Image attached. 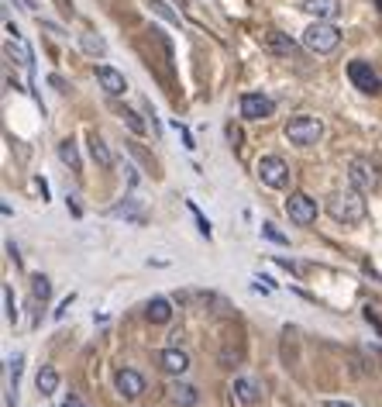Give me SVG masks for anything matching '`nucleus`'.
I'll use <instances>...</instances> for the list:
<instances>
[{"instance_id":"f257e3e1","label":"nucleus","mask_w":382,"mask_h":407,"mask_svg":"<svg viewBox=\"0 0 382 407\" xmlns=\"http://www.w3.org/2000/svg\"><path fill=\"white\" fill-rule=\"evenodd\" d=\"M365 197H361V190H355V186H348V190H337V193H330V200H327V214L337 221V225H361L365 221Z\"/></svg>"},{"instance_id":"f03ea898","label":"nucleus","mask_w":382,"mask_h":407,"mask_svg":"<svg viewBox=\"0 0 382 407\" xmlns=\"http://www.w3.org/2000/svg\"><path fill=\"white\" fill-rule=\"evenodd\" d=\"M303 45L317 56H330L337 45H341V32L330 25V21H313L306 32H303Z\"/></svg>"},{"instance_id":"7ed1b4c3","label":"nucleus","mask_w":382,"mask_h":407,"mask_svg":"<svg viewBox=\"0 0 382 407\" xmlns=\"http://www.w3.org/2000/svg\"><path fill=\"white\" fill-rule=\"evenodd\" d=\"M320 135H324V124L313 114H296V118L286 121V138L293 145H317Z\"/></svg>"},{"instance_id":"20e7f679","label":"nucleus","mask_w":382,"mask_h":407,"mask_svg":"<svg viewBox=\"0 0 382 407\" xmlns=\"http://www.w3.org/2000/svg\"><path fill=\"white\" fill-rule=\"evenodd\" d=\"M348 80L361 90V94H382V76L372 69V63L365 59H351L348 63Z\"/></svg>"},{"instance_id":"39448f33","label":"nucleus","mask_w":382,"mask_h":407,"mask_svg":"<svg viewBox=\"0 0 382 407\" xmlns=\"http://www.w3.org/2000/svg\"><path fill=\"white\" fill-rule=\"evenodd\" d=\"M258 179H262L265 186H272V190H282V186L289 183V166H286V159H279V155H262V159H258Z\"/></svg>"},{"instance_id":"423d86ee","label":"nucleus","mask_w":382,"mask_h":407,"mask_svg":"<svg viewBox=\"0 0 382 407\" xmlns=\"http://www.w3.org/2000/svg\"><path fill=\"white\" fill-rule=\"evenodd\" d=\"M286 214H289V221H293V225L306 228V225H313V221H317V200H313V197H306V193H293V197L286 200Z\"/></svg>"},{"instance_id":"0eeeda50","label":"nucleus","mask_w":382,"mask_h":407,"mask_svg":"<svg viewBox=\"0 0 382 407\" xmlns=\"http://www.w3.org/2000/svg\"><path fill=\"white\" fill-rule=\"evenodd\" d=\"M272 111H276V104L265 94H245L241 97V118L245 121H265V118H272Z\"/></svg>"},{"instance_id":"6e6552de","label":"nucleus","mask_w":382,"mask_h":407,"mask_svg":"<svg viewBox=\"0 0 382 407\" xmlns=\"http://www.w3.org/2000/svg\"><path fill=\"white\" fill-rule=\"evenodd\" d=\"M348 183L355 186V190H372L375 186V166L372 162H365V159H351L348 162Z\"/></svg>"},{"instance_id":"1a4fd4ad","label":"nucleus","mask_w":382,"mask_h":407,"mask_svg":"<svg viewBox=\"0 0 382 407\" xmlns=\"http://www.w3.org/2000/svg\"><path fill=\"white\" fill-rule=\"evenodd\" d=\"M93 73H97V83H100V90H104L107 97H121V94L128 90L124 76H121V73H117L114 66H97Z\"/></svg>"},{"instance_id":"9d476101","label":"nucleus","mask_w":382,"mask_h":407,"mask_svg":"<svg viewBox=\"0 0 382 407\" xmlns=\"http://www.w3.org/2000/svg\"><path fill=\"white\" fill-rule=\"evenodd\" d=\"M114 383H117V390H121L128 400H135V397L145 393V376L135 373V369H121V373L114 376Z\"/></svg>"},{"instance_id":"9b49d317","label":"nucleus","mask_w":382,"mask_h":407,"mask_svg":"<svg viewBox=\"0 0 382 407\" xmlns=\"http://www.w3.org/2000/svg\"><path fill=\"white\" fill-rule=\"evenodd\" d=\"M159 362H162V369H166V373H172V376H183V373L190 369V355H186L179 345H172V349H162Z\"/></svg>"},{"instance_id":"f8f14e48","label":"nucleus","mask_w":382,"mask_h":407,"mask_svg":"<svg viewBox=\"0 0 382 407\" xmlns=\"http://www.w3.org/2000/svg\"><path fill=\"white\" fill-rule=\"evenodd\" d=\"M303 11L313 14L317 21H330L341 11V0H303Z\"/></svg>"},{"instance_id":"ddd939ff","label":"nucleus","mask_w":382,"mask_h":407,"mask_svg":"<svg viewBox=\"0 0 382 407\" xmlns=\"http://www.w3.org/2000/svg\"><path fill=\"white\" fill-rule=\"evenodd\" d=\"M169 397H172V404H179V407H196V404H200V390L190 386V383H172V386H169Z\"/></svg>"},{"instance_id":"4468645a","label":"nucleus","mask_w":382,"mask_h":407,"mask_svg":"<svg viewBox=\"0 0 382 407\" xmlns=\"http://www.w3.org/2000/svg\"><path fill=\"white\" fill-rule=\"evenodd\" d=\"M262 45H265L269 52H279V56H289V52L296 49V42H293L289 35H282V32H265V35H262Z\"/></svg>"},{"instance_id":"2eb2a0df","label":"nucleus","mask_w":382,"mask_h":407,"mask_svg":"<svg viewBox=\"0 0 382 407\" xmlns=\"http://www.w3.org/2000/svg\"><path fill=\"white\" fill-rule=\"evenodd\" d=\"M169 318H172V304L166 297H152L148 300V321L152 324H166Z\"/></svg>"},{"instance_id":"dca6fc26","label":"nucleus","mask_w":382,"mask_h":407,"mask_svg":"<svg viewBox=\"0 0 382 407\" xmlns=\"http://www.w3.org/2000/svg\"><path fill=\"white\" fill-rule=\"evenodd\" d=\"M35 383H38V393H56L59 390V373L52 366H42L38 376H35Z\"/></svg>"},{"instance_id":"f3484780","label":"nucleus","mask_w":382,"mask_h":407,"mask_svg":"<svg viewBox=\"0 0 382 407\" xmlns=\"http://www.w3.org/2000/svg\"><path fill=\"white\" fill-rule=\"evenodd\" d=\"M90 155H93V159H97L104 169H111V166H114V155H111V148H107V145H104V138H97V135L90 138Z\"/></svg>"},{"instance_id":"a211bd4d","label":"nucleus","mask_w":382,"mask_h":407,"mask_svg":"<svg viewBox=\"0 0 382 407\" xmlns=\"http://www.w3.org/2000/svg\"><path fill=\"white\" fill-rule=\"evenodd\" d=\"M234 393H238V397H241L245 404H255V400L262 397V390H258V386H255L251 380H241V376L234 380Z\"/></svg>"},{"instance_id":"6ab92c4d","label":"nucleus","mask_w":382,"mask_h":407,"mask_svg":"<svg viewBox=\"0 0 382 407\" xmlns=\"http://www.w3.org/2000/svg\"><path fill=\"white\" fill-rule=\"evenodd\" d=\"M59 159H63L73 173H80V152H76V142H69V138H66V142L59 145Z\"/></svg>"},{"instance_id":"aec40b11","label":"nucleus","mask_w":382,"mask_h":407,"mask_svg":"<svg viewBox=\"0 0 382 407\" xmlns=\"http://www.w3.org/2000/svg\"><path fill=\"white\" fill-rule=\"evenodd\" d=\"M32 294H35V300H49V294H52V283H49V276H35L32 280Z\"/></svg>"},{"instance_id":"412c9836","label":"nucleus","mask_w":382,"mask_h":407,"mask_svg":"<svg viewBox=\"0 0 382 407\" xmlns=\"http://www.w3.org/2000/svg\"><path fill=\"white\" fill-rule=\"evenodd\" d=\"M80 42H83V49H87V52H93V56H104V52H107V42H104V38H97V35H83Z\"/></svg>"},{"instance_id":"4be33fe9","label":"nucleus","mask_w":382,"mask_h":407,"mask_svg":"<svg viewBox=\"0 0 382 407\" xmlns=\"http://www.w3.org/2000/svg\"><path fill=\"white\" fill-rule=\"evenodd\" d=\"M117 114H121V118H124V121H128V128H131V131H138V135H142V131H145V124H142V118H138V114H135V111H128V107H121V111H117Z\"/></svg>"},{"instance_id":"5701e85b","label":"nucleus","mask_w":382,"mask_h":407,"mask_svg":"<svg viewBox=\"0 0 382 407\" xmlns=\"http://www.w3.org/2000/svg\"><path fill=\"white\" fill-rule=\"evenodd\" d=\"M262 235H265L269 242H279V245H286V242H289V239H286V235H282V232H279L276 225H269V221L262 225Z\"/></svg>"},{"instance_id":"b1692460","label":"nucleus","mask_w":382,"mask_h":407,"mask_svg":"<svg viewBox=\"0 0 382 407\" xmlns=\"http://www.w3.org/2000/svg\"><path fill=\"white\" fill-rule=\"evenodd\" d=\"M4 307H8V311H4V314H8V321L14 324V321H18V311H14V297H11V287H4Z\"/></svg>"},{"instance_id":"393cba45","label":"nucleus","mask_w":382,"mask_h":407,"mask_svg":"<svg viewBox=\"0 0 382 407\" xmlns=\"http://www.w3.org/2000/svg\"><path fill=\"white\" fill-rule=\"evenodd\" d=\"M21 362H25L21 355H14V359H11V373H8V376H11V383H14V386H18V380H21Z\"/></svg>"},{"instance_id":"a878e982","label":"nucleus","mask_w":382,"mask_h":407,"mask_svg":"<svg viewBox=\"0 0 382 407\" xmlns=\"http://www.w3.org/2000/svg\"><path fill=\"white\" fill-rule=\"evenodd\" d=\"M69 304H73V294H69V297H66V300L59 304V311H56V321H59V318H66V311H69Z\"/></svg>"},{"instance_id":"bb28decb","label":"nucleus","mask_w":382,"mask_h":407,"mask_svg":"<svg viewBox=\"0 0 382 407\" xmlns=\"http://www.w3.org/2000/svg\"><path fill=\"white\" fill-rule=\"evenodd\" d=\"M276 263H279L282 270H289V273H296V263H293V259H276Z\"/></svg>"},{"instance_id":"cd10ccee","label":"nucleus","mask_w":382,"mask_h":407,"mask_svg":"<svg viewBox=\"0 0 382 407\" xmlns=\"http://www.w3.org/2000/svg\"><path fill=\"white\" fill-rule=\"evenodd\" d=\"M324 407H355V404H348V400H324Z\"/></svg>"},{"instance_id":"c85d7f7f","label":"nucleus","mask_w":382,"mask_h":407,"mask_svg":"<svg viewBox=\"0 0 382 407\" xmlns=\"http://www.w3.org/2000/svg\"><path fill=\"white\" fill-rule=\"evenodd\" d=\"M63 407H83V404H80V400H66Z\"/></svg>"},{"instance_id":"c756f323","label":"nucleus","mask_w":382,"mask_h":407,"mask_svg":"<svg viewBox=\"0 0 382 407\" xmlns=\"http://www.w3.org/2000/svg\"><path fill=\"white\" fill-rule=\"evenodd\" d=\"M375 4H379V11H382V0H375Z\"/></svg>"}]
</instances>
